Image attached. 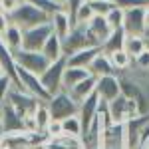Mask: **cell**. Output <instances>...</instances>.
<instances>
[{
	"label": "cell",
	"mask_w": 149,
	"mask_h": 149,
	"mask_svg": "<svg viewBox=\"0 0 149 149\" xmlns=\"http://www.w3.org/2000/svg\"><path fill=\"white\" fill-rule=\"evenodd\" d=\"M88 2H90V6H92L95 16H107L115 8L113 0H88Z\"/></svg>",
	"instance_id": "cell-28"
},
{
	"label": "cell",
	"mask_w": 149,
	"mask_h": 149,
	"mask_svg": "<svg viewBox=\"0 0 149 149\" xmlns=\"http://www.w3.org/2000/svg\"><path fill=\"white\" fill-rule=\"evenodd\" d=\"M18 81H20V86L24 88V92L34 95L38 102H48V100H50V93H48V90L44 88L40 76L30 74V72H26V70L18 68Z\"/></svg>",
	"instance_id": "cell-8"
},
{
	"label": "cell",
	"mask_w": 149,
	"mask_h": 149,
	"mask_svg": "<svg viewBox=\"0 0 149 149\" xmlns=\"http://www.w3.org/2000/svg\"><path fill=\"white\" fill-rule=\"evenodd\" d=\"M0 68H2V74H6L12 80L14 88H22L20 81H18V64H16L14 52H10V50L6 48V44L2 42V38H0Z\"/></svg>",
	"instance_id": "cell-14"
},
{
	"label": "cell",
	"mask_w": 149,
	"mask_h": 149,
	"mask_svg": "<svg viewBox=\"0 0 149 149\" xmlns=\"http://www.w3.org/2000/svg\"><path fill=\"white\" fill-rule=\"evenodd\" d=\"M12 80L6 76V74H2L0 76V105L6 102V97H8V93H10V90H12Z\"/></svg>",
	"instance_id": "cell-34"
},
{
	"label": "cell",
	"mask_w": 149,
	"mask_h": 149,
	"mask_svg": "<svg viewBox=\"0 0 149 149\" xmlns=\"http://www.w3.org/2000/svg\"><path fill=\"white\" fill-rule=\"evenodd\" d=\"M52 2H56L58 6H62V8H64V4H66V2H68V0H52Z\"/></svg>",
	"instance_id": "cell-40"
},
{
	"label": "cell",
	"mask_w": 149,
	"mask_h": 149,
	"mask_svg": "<svg viewBox=\"0 0 149 149\" xmlns=\"http://www.w3.org/2000/svg\"><path fill=\"white\" fill-rule=\"evenodd\" d=\"M123 30L127 36H147L145 30V8H131L123 14Z\"/></svg>",
	"instance_id": "cell-11"
},
{
	"label": "cell",
	"mask_w": 149,
	"mask_h": 149,
	"mask_svg": "<svg viewBox=\"0 0 149 149\" xmlns=\"http://www.w3.org/2000/svg\"><path fill=\"white\" fill-rule=\"evenodd\" d=\"M50 26H52V32L64 40V38H66V36L72 32L74 22H72V18L68 16V12L62 8V10L54 12V14L50 16Z\"/></svg>",
	"instance_id": "cell-17"
},
{
	"label": "cell",
	"mask_w": 149,
	"mask_h": 149,
	"mask_svg": "<svg viewBox=\"0 0 149 149\" xmlns=\"http://www.w3.org/2000/svg\"><path fill=\"white\" fill-rule=\"evenodd\" d=\"M8 26H10V16L6 14V12L0 10V36L4 34L6 30H8Z\"/></svg>",
	"instance_id": "cell-38"
},
{
	"label": "cell",
	"mask_w": 149,
	"mask_h": 149,
	"mask_svg": "<svg viewBox=\"0 0 149 149\" xmlns=\"http://www.w3.org/2000/svg\"><path fill=\"white\" fill-rule=\"evenodd\" d=\"M95 16L92 10V6H90V2L86 0L84 4H81L78 12H76V18H74V24H81V26H86L88 22H92V18Z\"/></svg>",
	"instance_id": "cell-29"
},
{
	"label": "cell",
	"mask_w": 149,
	"mask_h": 149,
	"mask_svg": "<svg viewBox=\"0 0 149 149\" xmlns=\"http://www.w3.org/2000/svg\"><path fill=\"white\" fill-rule=\"evenodd\" d=\"M46 135H48V139L64 135V131H62V121H60V119H52V121H50V125L46 127Z\"/></svg>",
	"instance_id": "cell-36"
},
{
	"label": "cell",
	"mask_w": 149,
	"mask_h": 149,
	"mask_svg": "<svg viewBox=\"0 0 149 149\" xmlns=\"http://www.w3.org/2000/svg\"><path fill=\"white\" fill-rule=\"evenodd\" d=\"M50 36H52V26H50V22L26 28V30H22V50L42 52V48H44V44H46V40Z\"/></svg>",
	"instance_id": "cell-5"
},
{
	"label": "cell",
	"mask_w": 149,
	"mask_h": 149,
	"mask_svg": "<svg viewBox=\"0 0 149 149\" xmlns=\"http://www.w3.org/2000/svg\"><path fill=\"white\" fill-rule=\"evenodd\" d=\"M14 58H16L18 68L26 70V72H30V74H36V76H42V74L48 70V66H50L48 58L44 56L42 52L20 50V52H16V54H14Z\"/></svg>",
	"instance_id": "cell-6"
},
{
	"label": "cell",
	"mask_w": 149,
	"mask_h": 149,
	"mask_svg": "<svg viewBox=\"0 0 149 149\" xmlns=\"http://www.w3.org/2000/svg\"><path fill=\"white\" fill-rule=\"evenodd\" d=\"M46 105L50 109V113H52V119H60V121L66 119V117H72V115H78V109H80V103L66 90L54 93L46 102Z\"/></svg>",
	"instance_id": "cell-3"
},
{
	"label": "cell",
	"mask_w": 149,
	"mask_h": 149,
	"mask_svg": "<svg viewBox=\"0 0 149 149\" xmlns=\"http://www.w3.org/2000/svg\"><path fill=\"white\" fill-rule=\"evenodd\" d=\"M84 2H86V0H68V2L64 4V10L68 12V16L72 18V22H74V18H76V12H78V8H80ZM74 26H76V24H74Z\"/></svg>",
	"instance_id": "cell-37"
},
{
	"label": "cell",
	"mask_w": 149,
	"mask_h": 149,
	"mask_svg": "<svg viewBox=\"0 0 149 149\" xmlns=\"http://www.w3.org/2000/svg\"><path fill=\"white\" fill-rule=\"evenodd\" d=\"M141 149H149V141H145V143L141 145Z\"/></svg>",
	"instance_id": "cell-42"
},
{
	"label": "cell",
	"mask_w": 149,
	"mask_h": 149,
	"mask_svg": "<svg viewBox=\"0 0 149 149\" xmlns=\"http://www.w3.org/2000/svg\"><path fill=\"white\" fill-rule=\"evenodd\" d=\"M62 131L64 135H74V137H81V121L78 115H72L62 119Z\"/></svg>",
	"instance_id": "cell-27"
},
{
	"label": "cell",
	"mask_w": 149,
	"mask_h": 149,
	"mask_svg": "<svg viewBox=\"0 0 149 149\" xmlns=\"http://www.w3.org/2000/svg\"><path fill=\"white\" fill-rule=\"evenodd\" d=\"M4 135V125H2V121H0V137Z\"/></svg>",
	"instance_id": "cell-41"
},
{
	"label": "cell",
	"mask_w": 149,
	"mask_h": 149,
	"mask_svg": "<svg viewBox=\"0 0 149 149\" xmlns=\"http://www.w3.org/2000/svg\"><path fill=\"white\" fill-rule=\"evenodd\" d=\"M2 38V42L6 44V48L10 50V52H20L22 50V28H18L16 24H12L8 26V30L4 32V34L0 36Z\"/></svg>",
	"instance_id": "cell-22"
},
{
	"label": "cell",
	"mask_w": 149,
	"mask_h": 149,
	"mask_svg": "<svg viewBox=\"0 0 149 149\" xmlns=\"http://www.w3.org/2000/svg\"><path fill=\"white\" fill-rule=\"evenodd\" d=\"M66 66H68V62H66V56H64V58H60V60H56V62H52V64L48 66V70L40 76V80L44 84V88L48 90L50 97H52L54 93L64 90L62 80H64V70H66Z\"/></svg>",
	"instance_id": "cell-7"
},
{
	"label": "cell",
	"mask_w": 149,
	"mask_h": 149,
	"mask_svg": "<svg viewBox=\"0 0 149 149\" xmlns=\"http://www.w3.org/2000/svg\"><path fill=\"white\" fill-rule=\"evenodd\" d=\"M95 93H97L100 100L105 102V103H109L111 100H115V97L121 93V81H119V76H117V74H111V76L97 78Z\"/></svg>",
	"instance_id": "cell-13"
},
{
	"label": "cell",
	"mask_w": 149,
	"mask_h": 149,
	"mask_svg": "<svg viewBox=\"0 0 149 149\" xmlns=\"http://www.w3.org/2000/svg\"><path fill=\"white\" fill-rule=\"evenodd\" d=\"M123 14H125V10H121V8L115 6L113 10L105 16V18H107V24L111 26V30H119V28H123Z\"/></svg>",
	"instance_id": "cell-30"
},
{
	"label": "cell",
	"mask_w": 149,
	"mask_h": 149,
	"mask_svg": "<svg viewBox=\"0 0 149 149\" xmlns=\"http://www.w3.org/2000/svg\"><path fill=\"white\" fill-rule=\"evenodd\" d=\"M90 76V72L86 68H74V66H66L64 70V80H62V86H64V90L70 92L72 88H76L81 80H86Z\"/></svg>",
	"instance_id": "cell-20"
},
{
	"label": "cell",
	"mask_w": 149,
	"mask_h": 149,
	"mask_svg": "<svg viewBox=\"0 0 149 149\" xmlns=\"http://www.w3.org/2000/svg\"><path fill=\"white\" fill-rule=\"evenodd\" d=\"M95 86H97V78L90 74L86 80H81L76 88H72V90H70V95H72L78 103H81L86 97H90L92 93H95Z\"/></svg>",
	"instance_id": "cell-18"
},
{
	"label": "cell",
	"mask_w": 149,
	"mask_h": 149,
	"mask_svg": "<svg viewBox=\"0 0 149 149\" xmlns=\"http://www.w3.org/2000/svg\"><path fill=\"white\" fill-rule=\"evenodd\" d=\"M0 76H2V68H0Z\"/></svg>",
	"instance_id": "cell-43"
},
{
	"label": "cell",
	"mask_w": 149,
	"mask_h": 149,
	"mask_svg": "<svg viewBox=\"0 0 149 149\" xmlns=\"http://www.w3.org/2000/svg\"><path fill=\"white\" fill-rule=\"evenodd\" d=\"M6 102H10L22 115L34 113V109L38 107V103H40L34 95H30L28 92H24L22 88H14V86H12V90H10V93H8V97H6Z\"/></svg>",
	"instance_id": "cell-12"
},
{
	"label": "cell",
	"mask_w": 149,
	"mask_h": 149,
	"mask_svg": "<svg viewBox=\"0 0 149 149\" xmlns=\"http://www.w3.org/2000/svg\"><path fill=\"white\" fill-rule=\"evenodd\" d=\"M115 6L121 10H131V8H145L149 6V0H113Z\"/></svg>",
	"instance_id": "cell-32"
},
{
	"label": "cell",
	"mask_w": 149,
	"mask_h": 149,
	"mask_svg": "<svg viewBox=\"0 0 149 149\" xmlns=\"http://www.w3.org/2000/svg\"><path fill=\"white\" fill-rule=\"evenodd\" d=\"M147 46H149L147 36H127L125 44H123V50H125L131 58H137Z\"/></svg>",
	"instance_id": "cell-25"
},
{
	"label": "cell",
	"mask_w": 149,
	"mask_h": 149,
	"mask_svg": "<svg viewBox=\"0 0 149 149\" xmlns=\"http://www.w3.org/2000/svg\"><path fill=\"white\" fill-rule=\"evenodd\" d=\"M100 95L97 93H92L90 97H86L84 102L80 103V109H78V117H80L81 121V135L92 127V123L95 121V117H97V111H100Z\"/></svg>",
	"instance_id": "cell-10"
},
{
	"label": "cell",
	"mask_w": 149,
	"mask_h": 149,
	"mask_svg": "<svg viewBox=\"0 0 149 149\" xmlns=\"http://www.w3.org/2000/svg\"><path fill=\"white\" fill-rule=\"evenodd\" d=\"M105 107H107V115H109V119L113 123H127L129 119L141 115L139 113L137 102L131 100V97H127V95H123V93H119L115 100L105 103Z\"/></svg>",
	"instance_id": "cell-2"
},
{
	"label": "cell",
	"mask_w": 149,
	"mask_h": 149,
	"mask_svg": "<svg viewBox=\"0 0 149 149\" xmlns=\"http://www.w3.org/2000/svg\"><path fill=\"white\" fill-rule=\"evenodd\" d=\"M0 121L4 125V133L24 131V115L10 102H4L0 105Z\"/></svg>",
	"instance_id": "cell-9"
},
{
	"label": "cell",
	"mask_w": 149,
	"mask_h": 149,
	"mask_svg": "<svg viewBox=\"0 0 149 149\" xmlns=\"http://www.w3.org/2000/svg\"><path fill=\"white\" fill-rule=\"evenodd\" d=\"M42 54L48 58L50 64L56 62V60H60V58H64L66 54H64V46H62V38L52 32V36L46 40V44H44V48H42Z\"/></svg>",
	"instance_id": "cell-21"
},
{
	"label": "cell",
	"mask_w": 149,
	"mask_h": 149,
	"mask_svg": "<svg viewBox=\"0 0 149 149\" xmlns=\"http://www.w3.org/2000/svg\"><path fill=\"white\" fill-rule=\"evenodd\" d=\"M62 46H64V54L70 56V54H74L78 50H84V48H90V46H97V44L93 42V38L90 36L88 26L76 24L72 28V32L62 40Z\"/></svg>",
	"instance_id": "cell-4"
},
{
	"label": "cell",
	"mask_w": 149,
	"mask_h": 149,
	"mask_svg": "<svg viewBox=\"0 0 149 149\" xmlns=\"http://www.w3.org/2000/svg\"><path fill=\"white\" fill-rule=\"evenodd\" d=\"M102 52V46H90V48H84V50H78L74 54L66 56V62L68 66H74V68H90V64L93 62V58Z\"/></svg>",
	"instance_id": "cell-16"
},
{
	"label": "cell",
	"mask_w": 149,
	"mask_h": 149,
	"mask_svg": "<svg viewBox=\"0 0 149 149\" xmlns=\"http://www.w3.org/2000/svg\"><path fill=\"white\" fill-rule=\"evenodd\" d=\"M10 22L16 24L18 28H32V26H40V24H46L50 22V16H48L46 12H42L36 4H32L30 0H24L22 4H20V8L10 14Z\"/></svg>",
	"instance_id": "cell-1"
},
{
	"label": "cell",
	"mask_w": 149,
	"mask_h": 149,
	"mask_svg": "<svg viewBox=\"0 0 149 149\" xmlns=\"http://www.w3.org/2000/svg\"><path fill=\"white\" fill-rule=\"evenodd\" d=\"M107 56H109V62H111V66H113L117 76L123 74V72H127V70L131 68V64H133V58L129 56L125 50H115V52L107 54Z\"/></svg>",
	"instance_id": "cell-23"
},
{
	"label": "cell",
	"mask_w": 149,
	"mask_h": 149,
	"mask_svg": "<svg viewBox=\"0 0 149 149\" xmlns=\"http://www.w3.org/2000/svg\"><path fill=\"white\" fill-rule=\"evenodd\" d=\"M133 70H139V72H149V46L139 54L137 58H133V64H131Z\"/></svg>",
	"instance_id": "cell-31"
},
{
	"label": "cell",
	"mask_w": 149,
	"mask_h": 149,
	"mask_svg": "<svg viewBox=\"0 0 149 149\" xmlns=\"http://www.w3.org/2000/svg\"><path fill=\"white\" fill-rule=\"evenodd\" d=\"M34 119H36L38 131H46V127L50 125V121H52V113H50V109H48L46 102L38 103V107L34 109Z\"/></svg>",
	"instance_id": "cell-26"
},
{
	"label": "cell",
	"mask_w": 149,
	"mask_h": 149,
	"mask_svg": "<svg viewBox=\"0 0 149 149\" xmlns=\"http://www.w3.org/2000/svg\"><path fill=\"white\" fill-rule=\"evenodd\" d=\"M32 4H36L38 8L42 12H46L48 16H52L54 12H58V10H62V6H58L56 2H52V0H30Z\"/></svg>",
	"instance_id": "cell-33"
},
{
	"label": "cell",
	"mask_w": 149,
	"mask_h": 149,
	"mask_svg": "<svg viewBox=\"0 0 149 149\" xmlns=\"http://www.w3.org/2000/svg\"><path fill=\"white\" fill-rule=\"evenodd\" d=\"M86 26H88V32H90V36L93 38V42L97 46H102L103 42L109 38V34L113 32L111 26L107 24V18L105 16H93L92 22H88Z\"/></svg>",
	"instance_id": "cell-15"
},
{
	"label": "cell",
	"mask_w": 149,
	"mask_h": 149,
	"mask_svg": "<svg viewBox=\"0 0 149 149\" xmlns=\"http://www.w3.org/2000/svg\"><path fill=\"white\" fill-rule=\"evenodd\" d=\"M22 2H24V0H0V10L6 12V14L10 16V14H14V12L20 8Z\"/></svg>",
	"instance_id": "cell-35"
},
{
	"label": "cell",
	"mask_w": 149,
	"mask_h": 149,
	"mask_svg": "<svg viewBox=\"0 0 149 149\" xmlns=\"http://www.w3.org/2000/svg\"><path fill=\"white\" fill-rule=\"evenodd\" d=\"M147 42H149V34H147Z\"/></svg>",
	"instance_id": "cell-44"
},
{
	"label": "cell",
	"mask_w": 149,
	"mask_h": 149,
	"mask_svg": "<svg viewBox=\"0 0 149 149\" xmlns=\"http://www.w3.org/2000/svg\"><path fill=\"white\" fill-rule=\"evenodd\" d=\"M125 38H127V34H125L123 28L113 30V32L109 34V38L102 44V52H103V54H111V52H115V50H123Z\"/></svg>",
	"instance_id": "cell-24"
},
{
	"label": "cell",
	"mask_w": 149,
	"mask_h": 149,
	"mask_svg": "<svg viewBox=\"0 0 149 149\" xmlns=\"http://www.w3.org/2000/svg\"><path fill=\"white\" fill-rule=\"evenodd\" d=\"M145 30L149 34V6H145Z\"/></svg>",
	"instance_id": "cell-39"
},
{
	"label": "cell",
	"mask_w": 149,
	"mask_h": 149,
	"mask_svg": "<svg viewBox=\"0 0 149 149\" xmlns=\"http://www.w3.org/2000/svg\"><path fill=\"white\" fill-rule=\"evenodd\" d=\"M88 72H90L92 76H95V78H103V76H111V74H115L113 66H111V62H109V56L103 54V52H100L97 56L93 58V62L90 64Z\"/></svg>",
	"instance_id": "cell-19"
}]
</instances>
